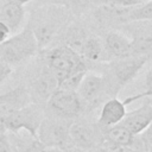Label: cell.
<instances>
[{
  "mask_svg": "<svg viewBox=\"0 0 152 152\" xmlns=\"http://www.w3.org/2000/svg\"><path fill=\"white\" fill-rule=\"evenodd\" d=\"M71 12L65 7L34 5L30 12L27 25L32 30L39 50L52 46L70 24Z\"/></svg>",
  "mask_w": 152,
  "mask_h": 152,
  "instance_id": "6da1fadb",
  "label": "cell"
},
{
  "mask_svg": "<svg viewBox=\"0 0 152 152\" xmlns=\"http://www.w3.org/2000/svg\"><path fill=\"white\" fill-rule=\"evenodd\" d=\"M39 56L55 76L57 84L70 75L88 71V63L75 50L64 44H55L39 51Z\"/></svg>",
  "mask_w": 152,
  "mask_h": 152,
  "instance_id": "7a4b0ae2",
  "label": "cell"
},
{
  "mask_svg": "<svg viewBox=\"0 0 152 152\" xmlns=\"http://www.w3.org/2000/svg\"><path fill=\"white\" fill-rule=\"evenodd\" d=\"M36 37L27 24L21 30L11 34L0 44V59L10 66L18 68L34 58L39 52Z\"/></svg>",
  "mask_w": 152,
  "mask_h": 152,
  "instance_id": "3957f363",
  "label": "cell"
},
{
  "mask_svg": "<svg viewBox=\"0 0 152 152\" xmlns=\"http://www.w3.org/2000/svg\"><path fill=\"white\" fill-rule=\"evenodd\" d=\"M76 93L83 102L84 110L96 109L110 97H116L119 93L104 74L87 72L82 78Z\"/></svg>",
  "mask_w": 152,
  "mask_h": 152,
  "instance_id": "277c9868",
  "label": "cell"
},
{
  "mask_svg": "<svg viewBox=\"0 0 152 152\" xmlns=\"http://www.w3.org/2000/svg\"><path fill=\"white\" fill-rule=\"evenodd\" d=\"M36 57V62L26 72V84L24 87L28 91L32 102L44 106L52 91L58 88V84L55 76L39 56V52Z\"/></svg>",
  "mask_w": 152,
  "mask_h": 152,
  "instance_id": "5b68a950",
  "label": "cell"
},
{
  "mask_svg": "<svg viewBox=\"0 0 152 152\" xmlns=\"http://www.w3.org/2000/svg\"><path fill=\"white\" fill-rule=\"evenodd\" d=\"M71 121L45 113L37 131V139L49 148L65 151L72 146L69 135Z\"/></svg>",
  "mask_w": 152,
  "mask_h": 152,
  "instance_id": "8992f818",
  "label": "cell"
},
{
  "mask_svg": "<svg viewBox=\"0 0 152 152\" xmlns=\"http://www.w3.org/2000/svg\"><path fill=\"white\" fill-rule=\"evenodd\" d=\"M147 57L138 55L110 59L104 63L102 74H104L113 87L118 91H120L121 88H124L135 78V76L147 63Z\"/></svg>",
  "mask_w": 152,
  "mask_h": 152,
  "instance_id": "52a82bcc",
  "label": "cell"
},
{
  "mask_svg": "<svg viewBox=\"0 0 152 152\" xmlns=\"http://www.w3.org/2000/svg\"><path fill=\"white\" fill-rule=\"evenodd\" d=\"M44 115V106L30 102L11 113L2 121L1 127L10 133L26 132L32 137H37V131Z\"/></svg>",
  "mask_w": 152,
  "mask_h": 152,
  "instance_id": "ba28073f",
  "label": "cell"
},
{
  "mask_svg": "<svg viewBox=\"0 0 152 152\" xmlns=\"http://www.w3.org/2000/svg\"><path fill=\"white\" fill-rule=\"evenodd\" d=\"M44 110L46 114L66 120H75L86 112L78 94L63 88H57L52 91L44 104Z\"/></svg>",
  "mask_w": 152,
  "mask_h": 152,
  "instance_id": "9c48e42d",
  "label": "cell"
},
{
  "mask_svg": "<svg viewBox=\"0 0 152 152\" xmlns=\"http://www.w3.org/2000/svg\"><path fill=\"white\" fill-rule=\"evenodd\" d=\"M118 30L131 39L133 55L147 58L152 56V20L129 21L119 26Z\"/></svg>",
  "mask_w": 152,
  "mask_h": 152,
  "instance_id": "30bf717a",
  "label": "cell"
},
{
  "mask_svg": "<svg viewBox=\"0 0 152 152\" xmlns=\"http://www.w3.org/2000/svg\"><path fill=\"white\" fill-rule=\"evenodd\" d=\"M69 135L72 146L94 151L97 146L102 144V137L100 127L81 119H75L71 121L69 127Z\"/></svg>",
  "mask_w": 152,
  "mask_h": 152,
  "instance_id": "8fae6325",
  "label": "cell"
},
{
  "mask_svg": "<svg viewBox=\"0 0 152 152\" xmlns=\"http://www.w3.org/2000/svg\"><path fill=\"white\" fill-rule=\"evenodd\" d=\"M25 17V5L17 0H0V21L10 28L12 34L24 27Z\"/></svg>",
  "mask_w": 152,
  "mask_h": 152,
  "instance_id": "7c38bea8",
  "label": "cell"
},
{
  "mask_svg": "<svg viewBox=\"0 0 152 152\" xmlns=\"http://www.w3.org/2000/svg\"><path fill=\"white\" fill-rule=\"evenodd\" d=\"M152 122V104L146 102L140 107L127 112L121 124L133 134L140 135Z\"/></svg>",
  "mask_w": 152,
  "mask_h": 152,
  "instance_id": "4fadbf2b",
  "label": "cell"
},
{
  "mask_svg": "<svg viewBox=\"0 0 152 152\" xmlns=\"http://www.w3.org/2000/svg\"><path fill=\"white\" fill-rule=\"evenodd\" d=\"M102 40L110 59L124 58L133 55L131 39L120 30L108 31Z\"/></svg>",
  "mask_w": 152,
  "mask_h": 152,
  "instance_id": "5bb4252c",
  "label": "cell"
},
{
  "mask_svg": "<svg viewBox=\"0 0 152 152\" xmlns=\"http://www.w3.org/2000/svg\"><path fill=\"white\" fill-rule=\"evenodd\" d=\"M126 113L127 110L125 102L116 97H110L107 101H104L100 107L97 126L100 128H104L116 125L122 121Z\"/></svg>",
  "mask_w": 152,
  "mask_h": 152,
  "instance_id": "9a60e30c",
  "label": "cell"
},
{
  "mask_svg": "<svg viewBox=\"0 0 152 152\" xmlns=\"http://www.w3.org/2000/svg\"><path fill=\"white\" fill-rule=\"evenodd\" d=\"M81 57L87 62V63H106L110 61L103 40L94 34H88L80 52Z\"/></svg>",
  "mask_w": 152,
  "mask_h": 152,
  "instance_id": "2e32d148",
  "label": "cell"
},
{
  "mask_svg": "<svg viewBox=\"0 0 152 152\" xmlns=\"http://www.w3.org/2000/svg\"><path fill=\"white\" fill-rule=\"evenodd\" d=\"M102 142H108L120 146H133L135 144V135H133L121 122L100 128Z\"/></svg>",
  "mask_w": 152,
  "mask_h": 152,
  "instance_id": "e0dca14e",
  "label": "cell"
},
{
  "mask_svg": "<svg viewBox=\"0 0 152 152\" xmlns=\"http://www.w3.org/2000/svg\"><path fill=\"white\" fill-rule=\"evenodd\" d=\"M8 135L13 145L14 152H55L57 151V150H52V148L44 146L37 139V137H32L26 132L25 133L23 132L10 133L8 132Z\"/></svg>",
  "mask_w": 152,
  "mask_h": 152,
  "instance_id": "ac0fdd59",
  "label": "cell"
},
{
  "mask_svg": "<svg viewBox=\"0 0 152 152\" xmlns=\"http://www.w3.org/2000/svg\"><path fill=\"white\" fill-rule=\"evenodd\" d=\"M137 20H152V0L131 8L127 23Z\"/></svg>",
  "mask_w": 152,
  "mask_h": 152,
  "instance_id": "d6986e66",
  "label": "cell"
},
{
  "mask_svg": "<svg viewBox=\"0 0 152 152\" xmlns=\"http://www.w3.org/2000/svg\"><path fill=\"white\" fill-rule=\"evenodd\" d=\"M101 5V0H69L68 10L74 15H80L88 10L96 8Z\"/></svg>",
  "mask_w": 152,
  "mask_h": 152,
  "instance_id": "ffe728a7",
  "label": "cell"
},
{
  "mask_svg": "<svg viewBox=\"0 0 152 152\" xmlns=\"http://www.w3.org/2000/svg\"><path fill=\"white\" fill-rule=\"evenodd\" d=\"M144 97H152V68L147 71V74L145 76V90L142 93L127 96L124 100V102L127 106V104L133 103V102H135V101H138L140 99H144Z\"/></svg>",
  "mask_w": 152,
  "mask_h": 152,
  "instance_id": "44dd1931",
  "label": "cell"
},
{
  "mask_svg": "<svg viewBox=\"0 0 152 152\" xmlns=\"http://www.w3.org/2000/svg\"><path fill=\"white\" fill-rule=\"evenodd\" d=\"M88 71H81V72H76L74 75H70L69 77H66L64 81H62L59 84H58V88H63V89H66V90H72V91H76L82 78L84 77V75L87 74Z\"/></svg>",
  "mask_w": 152,
  "mask_h": 152,
  "instance_id": "7402d4cb",
  "label": "cell"
},
{
  "mask_svg": "<svg viewBox=\"0 0 152 152\" xmlns=\"http://www.w3.org/2000/svg\"><path fill=\"white\" fill-rule=\"evenodd\" d=\"M0 152H14L8 132L0 126Z\"/></svg>",
  "mask_w": 152,
  "mask_h": 152,
  "instance_id": "603a6c76",
  "label": "cell"
},
{
  "mask_svg": "<svg viewBox=\"0 0 152 152\" xmlns=\"http://www.w3.org/2000/svg\"><path fill=\"white\" fill-rule=\"evenodd\" d=\"M140 135L145 152H152V122Z\"/></svg>",
  "mask_w": 152,
  "mask_h": 152,
  "instance_id": "cb8c5ba5",
  "label": "cell"
},
{
  "mask_svg": "<svg viewBox=\"0 0 152 152\" xmlns=\"http://www.w3.org/2000/svg\"><path fill=\"white\" fill-rule=\"evenodd\" d=\"M13 68L10 66L7 63H5L4 61L0 59V86L11 76V74L13 72Z\"/></svg>",
  "mask_w": 152,
  "mask_h": 152,
  "instance_id": "d4e9b609",
  "label": "cell"
},
{
  "mask_svg": "<svg viewBox=\"0 0 152 152\" xmlns=\"http://www.w3.org/2000/svg\"><path fill=\"white\" fill-rule=\"evenodd\" d=\"M34 5H49V6H58L68 8L69 0H33Z\"/></svg>",
  "mask_w": 152,
  "mask_h": 152,
  "instance_id": "484cf974",
  "label": "cell"
},
{
  "mask_svg": "<svg viewBox=\"0 0 152 152\" xmlns=\"http://www.w3.org/2000/svg\"><path fill=\"white\" fill-rule=\"evenodd\" d=\"M11 34H12V33H11L10 28H8L4 23L0 21V44L4 43Z\"/></svg>",
  "mask_w": 152,
  "mask_h": 152,
  "instance_id": "4316f807",
  "label": "cell"
},
{
  "mask_svg": "<svg viewBox=\"0 0 152 152\" xmlns=\"http://www.w3.org/2000/svg\"><path fill=\"white\" fill-rule=\"evenodd\" d=\"M62 152H93V151H88V150H83V148L71 146V147H69V148H66L65 151H62Z\"/></svg>",
  "mask_w": 152,
  "mask_h": 152,
  "instance_id": "83f0119b",
  "label": "cell"
},
{
  "mask_svg": "<svg viewBox=\"0 0 152 152\" xmlns=\"http://www.w3.org/2000/svg\"><path fill=\"white\" fill-rule=\"evenodd\" d=\"M93 152H113V151H112V150H109L107 146H104V145H102V144H101V145H100V146H97Z\"/></svg>",
  "mask_w": 152,
  "mask_h": 152,
  "instance_id": "f1b7e54d",
  "label": "cell"
},
{
  "mask_svg": "<svg viewBox=\"0 0 152 152\" xmlns=\"http://www.w3.org/2000/svg\"><path fill=\"white\" fill-rule=\"evenodd\" d=\"M17 1H19V2L23 4V5H26V4H28V2H31V1H33V0H17Z\"/></svg>",
  "mask_w": 152,
  "mask_h": 152,
  "instance_id": "f546056e",
  "label": "cell"
},
{
  "mask_svg": "<svg viewBox=\"0 0 152 152\" xmlns=\"http://www.w3.org/2000/svg\"><path fill=\"white\" fill-rule=\"evenodd\" d=\"M132 152H141V151H139V150H135V148H133V151Z\"/></svg>",
  "mask_w": 152,
  "mask_h": 152,
  "instance_id": "4dcf8cb0",
  "label": "cell"
},
{
  "mask_svg": "<svg viewBox=\"0 0 152 152\" xmlns=\"http://www.w3.org/2000/svg\"><path fill=\"white\" fill-rule=\"evenodd\" d=\"M106 1H107V0H101V5H103V4L106 2Z\"/></svg>",
  "mask_w": 152,
  "mask_h": 152,
  "instance_id": "1f68e13d",
  "label": "cell"
},
{
  "mask_svg": "<svg viewBox=\"0 0 152 152\" xmlns=\"http://www.w3.org/2000/svg\"><path fill=\"white\" fill-rule=\"evenodd\" d=\"M55 152H62V151H55Z\"/></svg>",
  "mask_w": 152,
  "mask_h": 152,
  "instance_id": "d6a6232c",
  "label": "cell"
}]
</instances>
